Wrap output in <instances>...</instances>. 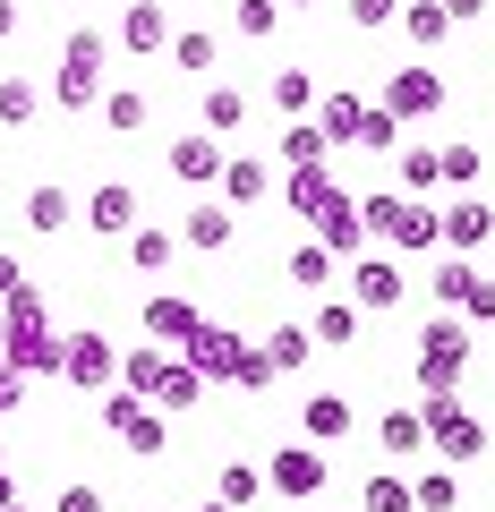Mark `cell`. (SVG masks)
<instances>
[{
  "mask_svg": "<svg viewBox=\"0 0 495 512\" xmlns=\"http://www.w3.org/2000/svg\"><path fill=\"white\" fill-rule=\"evenodd\" d=\"M60 350H69V333H52L35 282H18V291L0 299V359L18 367V376H60Z\"/></svg>",
  "mask_w": 495,
  "mask_h": 512,
  "instance_id": "cell-1",
  "label": "cell"
},
{
  "mask_svg": "<svg viewBox=\"0 0 495 512\" xmlns=\"http://www.w3.org/2000/svg\"><path fill=\"white\" fill-rule=\"evenodd\" d=\"M103 69H111V35H103V26H69L52 103H60V111H94V103H103Z\"/></svg>",
  "mask_w": 495,
  "mask_h": 512,
  "instance_id": "cell-2",
  "label": "cell"
},
{
  "mask_svg": "<svg viewBox=\"0 0 495 512\" xmlns=\"http://www.w3.org/2000/svg\"><path fill=\"white\" fill-rule=\"evenodd\" d=\"M410 367H419L427 393H461V367H470V316H427Z\"/></svg>",
  "mask_w": 495,
  "mask_h": 512,
  "instance_id": "cell-3",
  "label": "cell"
},
{
  "mask_svg": "<svg viewBox=\"0 0 495 512\" xmlns=\"http://www.w3.org/2000/svg\"><path fill=\"white\" fill-rule=\"evenodd\" d=\"M419 419H427V444H436V461H478L487 453V419H478L470 402H461V393H427L419 402Z\"/></svg>",
  "mask_w": 495,
  "mask_h": 512,
  "instance_id": "cell-4",
  "label": "cell"
},
{
  "mask_svg": "<svg viewBox=\"0 0 495 512\" xmlns=\"http://www.w3.org/2000/svg\"><path fill=\"white\" fill-rule=\"evenodd\" d=\"M325 444H282L274 461H265V487L274 495H291V504H316V495H325Z\"/></svg>",
  "mask_w": 495,
  "mask_h": 512,
  "instance_id": "cell-5",
  "label": "cell"
},
{
  "mask_svg": "<svg viewBox=\"0 0 495 512\" xmlns=\"http://www.w3.org/2000/svg\"><path fill=\"white\" fill-rule=\"evenodd\" d=\"M60 384H77V393H111V384H120V350H111L103 333H69V350H60Z\"/></svg>",
  "mask_w": 495,
  "mask_h": 512,
  "instance_id": "cell-6",
  "label": "cell"
},
{
  "mask_svg": "<svg viewBox=\"0 0 495 512\" xmlns=\"http://www.w3.org/2000/svg\"><path fill=\"white\" fill-rule=\"evenodd\" d=\"M410 274H402V256H350V299H359V316H385L402 308Z\"/></svg>",
  "mask_w": 495,
  "mask_h": 512,
  "instance_id": "cell-7",
  "label": "cell"
},
{
  "mask_svg": "<svg viewBox=\"0 0 495 512\" xmlns=\"http://www.w3.org/2000/svg\"><path fill=\"white\" fill-rule=\"evenodd\" d=\"M385 111H393V120H436V111H444V77L436 69H393L385 77Z\"/></svg>",
  "mask_w": 495,
  "mask_h": 512,
  "instance_id": "cell-8",
  "label": "cell"
},
{
  "mask_svg": "<svg viewBox=\"0 0 495 512\" xmlns=\"http://www.w3.org/2000/svg\"><path fill=\"white\" fill-rule=\"evenodd\" d=\"M239 350H248V342H239L231 325H197V333H188V342H180V359L197 367L205 384H231V376H239Z\"/></svg>",
  "mask_w": 495,
  "mask_h": 512,
  "instance_id": "cell-9",
  "label": "cell"
},
{
  "mask_svg": "<svg viewBox=\"0 0 495 512\" xmlns=\"http://www.w3.org/2000/svg\"><path fill=\"white\" fill-rule=\"evenodd\" d=\"M436 222H444V248H453V256H470V248H487V239H495V205L470 197V188H461L453 205H436Z\"/></svg>",
  "mask_w": 495,
  "mask_h": 512,
  "instance_id": "cell-10",
  "label": "cell"
},
{
  "mask_svg": "<svg viewBox=\"0 0 495 512\" xmlns=\"http://www.w3.org/2000/svg\"><path fill=\"white\" fill-rule=\"evenodd\" d=\"M171 180H188V188H205V180H222V163H231V154H222V137L214 128H205V137H171Z\"/></svg>",
  "mask_w": 495,
  "mask_h": 512,
  "instance_id": "cell-11",
  "label": "cell"
},
{
  "mask_svg": "<svg viewBox=\"0 0 495 512\" xmlns=\"http://www.w3.org/2000/svg\"><path fill=\"white\" fill-rule=\"evenodd\" d=\"M316 239H325L342 265H350V256H367V222H359V197H350V188L325 205V214H316Z\"/></svg>",
  "mask_w": 495,
  "mask_h": 512,
  "instance_id": "cell-12",
  "label": "cell"
},
{
  "mask_svg": "<svg viewBox=\"0 0 495 512\" xmlns=\"http://www.w3.org/2000/svg\"><path fill=\"white\" fill-rule=\"evenodd\" d=\"M197 325H205V316H197V299H180V291H154V299H146V333H154L163 350H180Z\"/></svg>",
  "mask_w": 495,
  "mask_h": 512,
  "instance_id": "cell-13",
  "label": "cell"
},
{
  "mask_svg": "<svg viewBox=\"0 0 495 512\" xmlns=\"http://www.w3.org/2000/svg\"><path fill=\"white\" fill-rule=\"evenodd\" d=\"M333 197H342V180H333L325 163H308V171H291V180H282V205H291L299 222H316V214H325Z\"/></svg>",
  "mask_w": 495,
  "mask_h": 512,
  "instance_id": "cell-14",
  "label": "cell"
},
{
  "mask_svg": "<svg viewBox=\"0 0 495 512\" xmlns=\"http://www.w3.org/2000/svg\"><path fill=\"white\" fill-rule=\"evenodd\" d=\"M163 43H171L163 0H129V9H120V52H163Z\"/></svg>",
  "mask_w": 495,
  "mask_h": 512,
  "instance_id": "cell-15",
  "label": "cell"
},
{
  "mask_svg": "<svg viewBox=\"0 0 495 512\" xmlns=\"http://www.w3.org/2000/svg\"><path fill=\"white\" fill-rule=\"evenodd\" d=\"M265 197H274V163L231 154V163H222V205H265Z\"/></svg>",
  "mask_w": 495,
  "mask_h": 512,
  "instance_id": "cell-16",
  "label": "cell"
},
{
  "mask_svg": "<svg viewBox=\"0 0 495 512\" xmlns=\"http://www.w3.org/2000/svg\"><path fill=\"white\" fill-rule=\"evenodd\" d=\"M299 427H308V444H333V436H350V427H359V410H350L342 393H308Z\"/></svg>",
  "mask_w": 495,
  "mask_h": 512,
  "instance_id": "cell-17",
  "label": "cell"
},
{
  "mask_svg": "<svg viewBox=\"0 0 495 512\" xmlns=\"http://www.w3.org/2000/svg\"><path fill=\"white\" fill-rule=\"evenodd\" d=\"M402 35L419 43V52H444V43H453V18H444V0H402Z\"/></svg>",
  "mask_w": 495,
  "mask_h": 512,
  "instance_id": "cell-18",
  "label": "cell"
},
{
  "mask_svg": "<svg viewBox=\"0 0 495 512\" xmlns=\"http://www.w3.org/2000/svg\"><path fill=\"white\" fill-rule=\"evenodd\" d=\"M86 222H94V231H129V222H137V188L129 180H103L86 197Z\"/></svg>",
  "mask_w": 495,
  "mask_h": 512,
  "instance_id": "cell-19",
  "label": "cell"
},
{
  "mask_svg": "<svg viewBox=\"0 0 495 512\" xmlns=\"http://www.w3.org/2000/svg\"><path fill=\"white\" fill-rule=\"evenodd\" d=\"M120 444H129L137 461H163V453H171V410H154V402H146L129 427H120Z\"/></svg>",
  "mask_w": 495,
  "mask_h": 512,
  "instance_id": "cell-20",
  "label": "cell"
},
{
  "mask_svg": "<svg viewBox=\"0 0 495 512\" xmlns=\"http://www.w3.org/2000/svg\"><path fill=\"white\" fill-rule=\"evenodd\" d=\"M69 214H77V197H69V188H52V180H43V188H26V231H43V239H52V231H69Z\"/></svg>",
  "mask_w": 495,
  "mask_h": 512,
  "instance_id": "cell-21",
  "label": "cell"
},
{
  "mask_svg": "<svg viewBox=\"0 0 495 512\" xmlns=\"http://www.w3.org/2000/svg\"><path fill=\"white\" fill-rule=\"evenodd\" d=\"M180 248H231V205H188V222H180Z\"/></svg>",
  "mask_w": 495,
  "mask_h": 512,
  "instance_id": "cell-22",
  "label": "cell"
},
{
  "mask_svg": "<svg viewBox=\"0 0 495 512\" xmlns=\"http://www.w3.org/2000/svg\"><path fill=\"white\" fill-rule=\"evenodd\" d=\"M316 128H325L333 146H359V128H367V103H359V94H325V103H316Z\"/></svg>",
  "mask_w": 495,
  "mask_h": 512,
  "instance_id": "cell-23",
  "label": "cell"
},
{
  "mask_svg": "<svg viewBox=\"0 0 495 512\" xmlns=\"http://www.w3.org/2000/svg\"><path fill=\"white\" fill-rule=\"evenodd\" d=\"M333 265H342V256H333L325 239H299V248H291V265H282V274H291L299 291H325V282H333Z\"/></svg>",
  "mask_w": 495,
  "mask_h": 512,
  "instance_id": "cell-24",
  "label": "cell"
},
{
  "mask_svg": "<svg viewBox=\"0 0 495 512\" xmlns=\"http://www.w3.org/2000/svg\"><path fill=\"white\" fill-rule=\"evenodd\" d=\"M325 154H333V137H325L316 120H291V128H282V171H308V163H325Z\"/></svg>",
  "mask_w": 495,
  "mask_h": 512,
  "instance_id": "cell-25",
  "label": "cell"
},
{
  "mask_svg": "<svg viewBox=\"0 0 495 512\" xmlns=\"http://www.w3.org/2000/svg\"><path fill=\"white\" fill-rule=\"evenodd\" d=\"M197 393H205V376L188 359H163V384H154V410H197Z\"/></svg>",
  "mask_w": 495,
  "mask_h": 512,
  "instance_id": "cell-26",
  "label": "cell"
},
{
  "mask_svg": "<svg viewBox=\"0 0 495 512\" xmlns=\"http://www.w3.org/2000/svg\"><path fill=\"white\" fill-rule=\"evenodd\" d=\"M103 128H111V137H146V94H137V86H111L103 94Z\"/></svg>",
  "mask_w": 495,
  "mask_h": 512,
  "instance_id": "cell-27",
  "label": "cell"
},
{
  "mask_svg": "<svg viewBox=\"0 0 495 512\" xmlns=\"http://www.w3.org/2000/svg\"><path fill=\"white\" fill-rule=\"evenodd\" d=\"M478 274H487V265H470V256H444L436 274H427V282H436V308H461V299L478 291Z\"/></svg>",
  "mask_w": 495,
  "mask_h": 512,
  "instance_id": "cell-28",
  "label": "cell"
},
{
  "mask_svg": "<svg viewBox=\"0 0 495 512\" xmlns=\"http://www.w3.org/2000/svg\"><path fill=\"white\" fill-rule=\"evenodd\" d=\"M205 128H214V137H239V128H248V94L239 86H205Z\"/></svg>",
  "mask_w": 495,
  "mask_h": 512,
  "instance_id": "cell-29",
  "label": "cell"
},
{
  "mask_svg": "<svg viewBox=\"0 0 495 512\" xmlns=\"http://www.w3.org/2000/svg\"><path fill=\"white\" fill-rule=\"evenodd\" d=\"M171 256H180V231H129V265L137 274H171Z\"/></svg>",
  "mask_w": 495,
  "mask_h": 512,
  "instance_id": "cell-30",
  "label": "cell"
},
{
  "mask_svg": "<svg viewBox=\"0 0 495 512\" xmlns=\"http://www.w3.org/2000/svg\"><path fill=\"white\" fill-rule=\"evenodd\" d=\"M376 444H385L393 461H410L427 444V419H419V410H393V419H376Z\"/></svg>",
  "mask_w": 495,
  "mask_h": 512,
  "instance_id": "cell-31",
  "label": "cell"
},
{
  "mask_svg": "<svg viewBox=\"0 0 495 512\" xmlns=\"http://www.w3.org/2000/svg\"><path fill=\"white\" fill-rule=\"evenodd\" d=\"M265 350H274L282 376H299V367L316 359V333H308V325H274V333H265Z\"/></svg>",
  "mask_w": 495,
  "mask_h": 512,
  "instance_id": "cell-32",
  "label": "cell"
},
{
  "mask_svg": "<svg viewBox=\"0 0 495 512\" xmlns=\"http://www.w3.org/2000/svg\"><path fill=\"white\" fill-rule=\"evenodd\" d=\"M274 111L282 120H308L316 111V77L308 69H274Z\"/></svg>",
  "mask_w": 495,
  "mask_h": 512,
  "instance_id": "cell-33",
  "label": "cell"
},
{
  "mask_svg": "<svg viewBox=\"0 0 495 512\" xmlns=\"http://www.w3.org/2000/svg\"><path fill=\"white\" fill-rule=\"evenodd\" d=\"M214 495H222V504H231V512H248V504H257V495H265V470H248V461H222Z\"/></svg>",
  "mask_w": 495,
  "mask_h": 512,
  "instance_id": "cell-34",
  "label": "cell"
},
{
  "mask_svg": "<svg viewBox=\"0 0 495 512\" xmlns=\"http://www.w3.org/2000/svg\"><path fill=\"white\" fill-rule=\"evenodd\" d=\"M163 359H171L163 342H146V350H129V359H120V384H129V393H146V402H154V384H163Z\"/></svg>",
  "mask_w": 495,
  "mask_h": 512,
  "instance_id": "cell-35",
  "label": "cell"
},
{
  "mask_svg": "<svg viewBox=\"0 0 495 512\" xmlns=\"http://www.w3.org/2000/svg\"><path fill=\"white\" fill-rule=\"evenodd\" d=\"M410 495H419V512H453V504H461L453 461H444V470H419V478H410Z\"/></svg>",
  "mask_w": 495,
  "mask_h": 512,
  "instance_id": "cell-36",
  "label": "cell"
},
{
  "mask_svg": "<svg viewBox=\"0 0 495 512\" xmlns=\"http://www.w3.org/2000/svg\"><path fill=\"white\" fill-rule=\"evenodd\" d=\"M282 26V0H231V35H248V43H265Z\"/></svg>",
  "mask_w": 495,
  "mask_h": 512,
  "instance_id": "cell-37",
  "label": "cell"
},
{
  "mask_svg": "<svg viewBox=\"0 0 495 512\" xmlns=\"http://www.w3.org/2000/svg\"><path fill=\"white\" fill-rule=\"evenodd\" d=\"M35 111H43V94L26 77H0V128H35Z\"/></svg>",
  "mask_w": 495,
  "mask_h": 512,
  "instance_id": "cell-38",
  "label": "cell"
},
{
  "mask_svg": "<svg viewBox=\"0 0 495 512\" xmlns=\"http://www.w3.org/2000/svg\"><path fill=\"white\" fill-rule=\"evenodd\" d=\"M359 512H419V495H410V478H367V495H359Z\"/></svg>",
  "mask_w": 495,
  "mask_h": 512,
  "instance_id": "cell-39",
  "label": "cell"
},
{
  "mask_svg": "<svg viewBox=\"0 0 495 512\" xmlns=\"http://www.w3.org/2000/svg\"><path fill=\"white\" fill-rule=\"evenodd\" d=\"M478 163H487V154H478L470 137H453V146H436V171H444V188H470V180H478Z\"/></svg>",
  "mask_w": 495,
  "mask_h": 512,
  "instance_id": "cell-40",
  "label": "cell"
},
{
  "mask_svg": "<svg viewBox=\"0 0 495 512\" xmlns=\"http://www.w3.org/2000/svg\"><path fill=\"white\" fill-rule=\"evenodd\" d=\"M427 188H444L436 146H402V197H427Z\"/></svg>",
  "mask_w": 495,
  "mask_h": 512,
  "instance_id": "cell-41",
  "label": "cell"
},
{
  "mask_svg": "<svg viewBox=\"0 0 495 512\" xmlns=\"http://www.w3.org/2000/svg\"><path fill=\"white\" fill-rule=\"evenodd\" d=\"M359 325H367V316H359V299H333V308H316V325H308V333H316V342H350Z\"/></svg>",
  "mask_w": 495,
  "mask_h": 512,
  "instance_id": "cell-42",
  "label": "cell"
},
{
  "mask_svg": "<svg viewBox=\"0 0 495 512\" xmlns=\"http://www.w3.org/2000/svg\"><path fill=\"white\" fill-rule=\"evenodd\" d=\"M171 60H180L188 77H205V69L222 60V43H214V35H171Z\"/></svg>",
  "mask_w": 495,
  "mask_h": 512,
  "instance_id": "cell-43",
  "label": "cell"
},
{
  "mask_svg": "<svg viewBox=\"0 0 495 512\" xmlns=\"http://www.w3.org/2000/svg\"><path fill=\"white\" fill-rule=\"evenodd\" d=\"M359 146H367V154H393V146H402V120H393L385 103H367V128H359Z\"/></svg>",
  "mask_w": 495,
  "mask_h": 512,
  "instance_id": "cell-44",
  "label": "cell"
},
{
  "mask_svg": "<svg viewBox=\"0 0 495 512\" xmlns=\"http://www.w3.org/2000/svg\"><path fill=\"white\" fill-rule=\"evenodd\" d=\"M274 376H282V367H274V350H257V342H248V350H239V376H231V384H239V393H265Z\"/></svg>",
  "mask_w": 495,
  "mask_h": 512,
  "instance_id": "cell-45",
  "label": "cell"
},
{
  "mask_svg": "<svg viewBox=\"0 0 495 512\" xmlns=\"http://www.w3.org/2000/svg\"><path fill=\"white\" fill-rule=\"evenodd\" d=\"M137 410H146V393H129V384H111V393H103V410H94V419H103L111 436H120V427L137 419Z\"/></svg>",
  "mask_w": 495,
  "mask_h": 512,
  "instance_id": "cell-46",
  "label": "cell"
},
{
  "mask_svg": "<svg viewBox=\"0 0 495 512\" xmlns=\"http://www.w3.org/2000/svg\"><path fill=\"white\" fill-rule=\"evenodd\" d=\"M350 26H367V35L376 26H402V0H350Z\"/></svg>",
  "mask_w": 495,
  "mask_h": 512,
  "instance_id": "cell-47",
  "label": "cell"
},
{
  "mask_svg": "<svg viewBox=\"0 0 495 512\" xmlns=\"http://www.w3.org/2000/svg\"><path fill=\"white\" fill-rule=\"evenodd\" d=\"M52 512H103V487H94V478H69V487H60V504Z\"/></svg>",
  "mask_w": 495,
  "mask_h": 512,
  "instance_id": "cell-48",
  "label": "cell"
},
{
  "mask_svg": "<svg viewBox=\"0 0 495 512\" xmlns=\"http://www.w3.org/2000/svg\"><path fill=\"white\" fill-rule=\"evenodd\" d=\"M461 316H470V333H478V325H495V274H478V291L461 299Z\"/></svg>",
  "mask_w": 495,
  "mask_h": 512,
  "instance_id": "cell-49",
  "label": "cell"
},
{
  "mask_svg": "<svg viewBox=\"0 0 495 512\" xmlns=\"http://www.w3.org/2000/svg\"><path fill=\"white\" fill-rule=\"evenodd\" d=\"M9 410H26V376L0 359V419H9Z\"/></svg>",
  "mask_w": 495,
  "mask_h": 512,
  "instance_id": "cell-50",
  "label": "cell"
},
{
  "mask_svg": "<svg viewBox=\"0 0 495 512\" xmlns=\"http://www.w3.org/2000/svg\"><path fill=\"white\" fill-rule=\"evenodd\" d=\"M444 18H453V26H478V18H487V0H444Z\"/></svg>",
  "mask_w": 495,
  "mask_h": 512,
  "instance_id": "cell-51",
  "label": "cell"
},
{
  "mask_svg": "<svg viewBox=\"0 0 495 512\" xmlns=\"http://www.w3.org/2000/svg\"><path fill=\"white\" fill-rule=\"evenodd\" d=\"M0 504H18V470H9V444H0Z\"/></svg>",
  "mask_w": 495,
  "mask_h": 512,
  "instance_id": "cell-52",
  "label": "cell"
},
{
  "mask_svg": "<svg viewBox=\"0 0 495 512\" xmlns=\"http://www.w3.org/2000/svg\"><path fill=\"white\" fill-rule=\"evenodd\" d=\"M18 282H26V265H18V256H0V299L18 291Z\"/></svg>",
  "mask_w": 495,
  "mask_h": 512,
  "instance_id": "cell-53",
  "label": "cell"
},
{
  "mask_svg": "<svg viewBox=\"0 0 495 512\" xmlns=\"http://www.w3.org/2000/svg\"><path fill=\"white\" fill-rule=\"evenodd\" d=\"M18 35V0H0V43Z\"/></svg>",
  "mask_w": 495,
  "mask_h": 512,
  "instance_id": "cell-54",
  "label": "cell"
},
{
  "mask_svg": "<svg viewBox=\"0 0 495 512\" xmlns=\"http://www.w3.org/2000/svg\"><path fill=\"white\" fill-rule=\"evenodd\" d=\"M197 512H231V504H222V495H214V504H197Z\"/></svg>",
  "mask_w": 495,
  "mask_h": 512,
  "instance_id": "cell-55",
  "label": "cell"
},
{
  "mask_svg": "<svg viewBox=\"0 0 495 512\" xmlns=\"http://www.w3.org/2000/svg\"><path fill=\"white\" fill-rule=\"evenodd\" d=\"M282 9H316V0H282Z\"/></svg>",
  "mask_w": 495,
  "mask_h": 512,
  "instance_id": "cell-56",
  "label": "cell"
},
{
  "mask_svg": "<svg viewBox=\"0 0 495 512\" xmlns=\"http://www.w3.org/2000/svg\"><path fill=\"white\" fill-rule=\"evenodd\" d=\"M0 512H35V504H0Z\"/></svg>",
  "mask_w": 495,
  "mask_h": 512,
  "instance_id": "cell-57",
  "label": "cell"
},
{
  "mask_svg": "<svg viewBox=\"0 0 495 512\" xmlns=\"http://www.w3.org/2000/svg\"><path fill=\"white\" fill-rule=\"evenodd\" d=\"M487 274H495V265H487Z\"/></svg>",
  "mask_w": 495,
  "mask_h": 512,
  "instance_id": "cell-58",
  "label": "cell"
}]
</instances>
